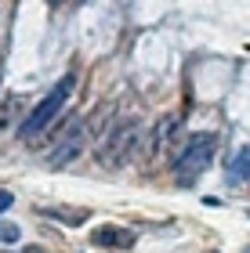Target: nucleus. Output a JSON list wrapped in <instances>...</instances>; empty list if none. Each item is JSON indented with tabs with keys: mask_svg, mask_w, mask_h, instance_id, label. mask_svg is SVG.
I'll list each match as a JSON object with an SVG mask.
<instances>
[{
	"mask_svg": "<svg viewBox=\"0 0 250 253\" xmlns=\"http://www.w3.org/2000/svg\"><path fill=\"white\" fill-rule=\"evenodd\" d=\"M4 253H7V250H4Z\"/></svg>",
	"mask_w": 250,
	"mask_h": 253,
	"instance_id": "f8f14e48",
	"label": "nucleus"
},
{
	"mask_svg": "<svg viewBox=\"0 0 250 253\" xmlns=\"http://www.w3.org/2000/svg\"><path fill=\"white\" fill-rule=\"evenodd\" d=\"M11 203H15V195H11V192H4V188H0V213H4V210H11Z\"/></svg>",
	"mask_w": 250,
	"mask_h": 253,
	"instance_id": "9d476101",
	"label": "nucleus"
},
{
	"mask_svg": "<svg viewBox=\"0 0 250 253\" xmlns=\"http://www.w3.org/2000/svg\"><path fill=\"white\" fill-rule=\"evenodd\" d=\"M18 239H22V228L15 221H0V243L11 246V243H18Z\"/></svg>",
	"mask_w": 250,
	"mask_h": 253,
	"instance_id": "1a4fd4ad",
	"label": "nucleus"
},
{
	"mask_svg": "<svg viewBox=\"0 0 250 253\" xmlns=\"http://www.w3.org/2000/svg\"><path fill=\"white\" fill-rule=\"evenodd\" d=\"M112 120V105H101L95 116L87 120V130H91V137H101V130H105V123Z\"/></svg>",
	"mask_w": 250,
	"mask_h": 253,
	"instance_id": "6e6552de",
	"label": "nucleus"
},
{
	"mask_svg": "<svg viewBox=\"0 0 250 253\" xmlns=\"http://www.w3.org/2000/svg\"><path fill=\"white\" fill-rule=\"evenodd\" d=\"M73 87H76V76H73V73H65V76L58 80V87H54L48 98H40L37 105H33V112H29L26 120H22V126H18V141L33 145V137L48 130V123H51L54 116H58V112H62V105L69 101Z\"/></svg>",
	"mask_w": 250,
	"mask_h": 253,
	"instance_id": "f257e3e1",
	"label": "nucleus"
},
{
	"mask_svg": "<svg viewBox=\"0 0 250 253\" xmlns=\"http://www.w3.org/2000/svg\"><path fill=\"white\" fill-rule=\"evenodd\" d=\"M247 163H250V148L240 145V152H236L232 163H229V181H232V185H243V181H247Z\"/></svg>",
	"mask_w": 250,
	"mask_h": 253,
	"instance_id": "0eeeda50",
	"label": "nucleus"
},
{
	"mask_svg": "<svg viewBox=\"0 0 250 253\" xmlns=\"http://www.w3.org/2000/svg\"><path fill=\"white\" fill-rule=\"evenodd\" d=\"M138 148H142V123L138 120L116 123L105 134V141L98 145V163L109 167V170H120L123 163H131V159H134Z\"/></svg>",
	"mask_w": 250,
	"mask_h": 253,
	"instance_id": "f03ea898",
	"label": "nucleus"
},
{
	"mask_svg": "<svg viewBox=\"0 0 250 253\" xmlns=\"http://www.w3.org/2000/svg\"><path fill=\"white\" fill-rule=\"evenodd\" d=\"M44 217H51V221H62V224H69V228H80L87 221V210H65V206H48L44 210Z\"/></svg>",
	"mask_w": 250,
	"mask_h": 253,
	"instance_id": "423d86ee",
	"label": "nucleus"
},
{
	"mask_svg": "<svg viewBox=\"0 0 250 253\" xmlns=\"http://www.w3.org/2000/svg\"><path fill=\"white\" fill-rule=\"evenodd\" d=\"M80 152H84V126L76 123L73 130L62 137V145H58V148H54V152L48 156V163H51V167H69V163H73V159L80 156Z\"/></svg>",
	"mask_w": 250,
	"mask_h": 253,
	"instance_id": "39448f33",
	"label": "nucleus"
},
{
	"mask_svg": "<svg viewBox=\"0 0 250 253\" xmlns=\"http://www.w3.org/2000/svg\"><path fill=\"white\" fill-rule=\"evenodd\" d=\"M134 235L131 228H120V224H101L91 232V246H98V250H131L134 246Z\"/></svg>",
	"mask_w": 250,
	"mask_h": 253,
	"instance_id": "20e7f679",
	"label": "nucleus"
},
{
	"mask_svg": "<svg viewBox=\"0 0 250 253\" xmlns=\"http://www.w3.org/2000/svg\"><path fill=\"white\" fill-rule=\"evenodd\" d=\"M22 253H44L40 246H26V250H22Z\"/></svg>",
	"mask_w": 250,
	"mask_h": 253,
	"instance_id": "9b49d317",
	"label": "nucleus"
},
{
	"mask_svg": "<svg viewBox=\"0 0 250 253\" xmlns=\"http://www.w3.org/2000/svg\"><path fill=\"white\" fill-rule=\"evenodd\" d=\"M214 152H218V137H214V134H192L189 141L181 145L178 159H174V174L192 181L196 174H203V170L210 167Z\"/></svg>",
	"mask_w": 250,
	"mask_h": 253,
	"instance_id": "7ed1b4c3",
	"label": "nucleus"
}]
</instances>
